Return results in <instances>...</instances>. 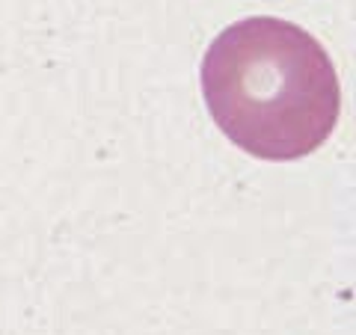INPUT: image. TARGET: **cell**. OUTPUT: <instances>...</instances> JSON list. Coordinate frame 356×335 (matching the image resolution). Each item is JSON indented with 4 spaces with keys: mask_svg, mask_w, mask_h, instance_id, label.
I'll use <instances>...</instances> for the list:
<instances>
[{
    "mask_svg": "<svg viewBox=\"0 0 356 335\" xmlns=\"http://www.w3.org/2000/svg\"><path fill=\"white\" fill-rule=\"evenodd\" d=\"M202 95L220 131L264 161H297L321 149L341 113L330 54L303 27L259 15L211 42Z\"/></svg>",
    "mask_w": 356,
    "mask_h": 335,
    "instance_id": "cell-1",
    "label": "cell"
}]
</instances>
